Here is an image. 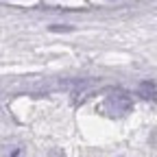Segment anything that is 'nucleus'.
Returning <instances> with one entry per match:
<instances>
[{"instance_id":"f257e3e1","label":"nucleus","mask_w":157,"mask_h":157,"mask_svg":"<svg viewBox=\"0 0 157 157\" xmlns=\"http://www.w3.org/2000/svg\"><path fill=\"white\" fill-rule=\"evenodd\" d=\"M131 105H133L131 103V96L124 94V92H113V94H109L105 98V111L109 116H113V118H120V116L129 113Z\"/></svg>"},{"instance_id":"7ed1b4c3","label":"nucleus","mask_w":157,"mask_h":157,"mask_svg":"<svg viewBox=\"0 0 157 157\" xmlns=\"http://www.w3.org/2000/svg\"><path fill=\"white\" fill-rule=\"evenodd\" d=\"M140 94L146 96V98H157V87H155V83H144V85L140 87Z\"/></svg>"},{"instance_id":"f03ea898","label":"nucleus","mask_w":157,"mask_h":157,"mask_svg":"<svg viewBox=\"0 0 157 157\" xmlns=\"http://www.w3.org/2000/svg\"><path fill=\"white\" fill-rule=\"evenodd\" d=\"M26 146L20 140H2L0 142V157H24Z\"/></svg>"},{"instance_id":"20e7f679","label":"nucleus","mask_w":157,"mask_h":157,"mask_svg":"<svg viewBox=\"0 0 157 157\" xmlns=\"http://www.w3.org/2000/svg\"><path fill=\"white\" fill-rule=\"evenodd\" d=\"M48 157H63V155H61V153H59V151H52V153H50Z\"/></svg>"}]
</instances>
